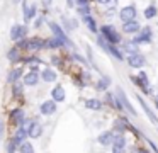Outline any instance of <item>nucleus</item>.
I'll use <instances>...</instances> for the list:
<instances>
[{
  "mask_svg": "<svg viewBox=\"0 0 158 153\" xmlns=\"http://www.w3.org/2000/svg\"><path fill=\"white\" fill-rule=\"evenodd\" d=\"M73 3H75V0H66V5L68 7H73Z\"/></svg>",
  "mask_w": 158,
  "mask_h": 153,
  "instance_id": "4c0bfd02",
  "label": "nucleus"
},
{
  "mask_svg": "<svg viewBox=\"0 0 158 153\" xmlns=\"http://www.w3.org/2000/svg\"><path fill=\"white\" fill-rule=\"evenodd\" d=\"M77 12H78L82 17H85V15H90V7H89V5L78 7V9H77Z\"/></svg>",
  "mask_w": 158,
  "mask_h": 153,
  "instance_id": "7c9ffc66",
  "label": "nucleus"
},
{
  "mask_svg": "<svg viewBox=\"0 0 158 153\" xmlns=\"http://www.w3.org/2000/svg\"><path fill=\"white\" fill-rule=\"evenodd\" d=\"M77 5L83 7V5H89V0H77Z\"/></svg>",
  "mask_w": 158,
  "mask_h": 153,
  "instance_id": "f704fd0d",
  "label": "nucleus"
},
{
  "mask_svg": "<svg viewBox=\"0 0 158 153\" xmlns=\"http://www.w3.org/2000/svg\"><path fill=\"white\" fill-rule=\"evenodd\" d=\"M156 14H158V10H156V7H155V5H150V7L144 9V17H146V19H153Z\"/></svg>",
  "mask_w": 158,
  "mask_h": 153,
  "instance_id": "393cba45",
  "label": "nucleus"
},
{
  "mask_svg": "<svg viewBox=\"0 0 158 153\" xmlns=\"http://www.w3.org/2000/svg\"><path fill=\"white\" fill-rule=\"evenodd\" d=\"M44 46L46 48H53V49H55V48H61L63 43L58 39V37H49V39L44 41Z\"/></svg>",
  "mask_w": 158,
  "mask_h": 153,
  "instance_id": "412c9836",
  "label": "nucleus"
},
{
  "mask_svg": "<svg viewBox=\"0 0 158 153\" xmlns=\"http://www.w3.org/2000/svg\"><path fill=\"white\" fill-rule=\"evenodd\" d=\"M44 2H46V3H51V0H44Z\"/></svg>",
  "mask_w": 158,
  "mask_h": 153,
  "instance_id": "a19ab883",
  "label": "nucleus"
},
{
  "mask_svg": "<svg viewBox=\"0 0 158 153\" xmlns=\"http://www.w3.org/2000/svg\"><path fill=\"white\" fill-rule=\"evenodd\" d=\"M41 77H43V82H55L56 80V71L46 68V70H43Z\"/></svg>",
  "mask_w": 158,
  "mask_h": 153,
  "instance_id": "a211bd4d",
  "label": "nucleus"
},
{
  "mask_svg": "<svg viewBox=\"0 0 158 153\" xmlns=\"http://www.w3.org/2000/svg\"><path fill=\"white\" fill-rule=\"evenodd\" d=\"M85 107L92 109V111H100V109H102V102H100L99 99H89V100L85 102Z\"/></svg>",
  "mask_w": 158,
  "mask_h": 153,
  "instance_id": "f3484780",
  "label": "nucleus"
},
{
  "mask_svg": "<svg viewBox=\"0 0 158 153\" xmlns=\"http://www.w3.org/2000/svg\"><path fill=\"white\" fill-rule=\"evenodd\" d=\"M51 97H53V100H55V102H63V100H65V90H63L61 85H56V87L53 88Z\"/></svg>",
  "mask_w": 158,
  "mask_h": 153,
  "instance_id": "9b49d317",
  "label": "nucleus"
},
{
  "mask_svg": "<svg viewBox=\"0 0 158 153\" xmlns=\"http://www.w3.org/2000/svg\"><path fill=\"white\" fill-rule=\"evenodd\" d=\"M112 153H124V148H123V146H114Z\"/></svg>",
  "mask_w": 158,
  "mask_h": 153,
  "instance_id": "72a5a7b5",
  "label": "nucleus"
},
{
  "mask_svg": "<svg viewBox=\"0 0 158 153\" xmlns=\"http://www.w3.org/2000/svg\"><path fill=\"white\" fill-rule=\"evenodd\" d=\"M138 100H139L141 107L144 109V112H146V114H148V117H150V121L153 122V124H158V119H156V116H155L153 112H151V109L148 107V104H146V102H144V100H143V99H141V97H138Z\"/></svg>",
  "mask_w": 158,
  "mask_h": 153,
  "instance_id": "ddd939ff",
  "label": "nucleus"
},
{
  "mask_svg": "<svg viewBox=\"0 0 158 153\" xmlns=\"http://www.w3.org/2000/svg\"><path fill=\"white\" fill-rule=\"evenodd\" d=\"M19 151H21V153H34V148H32L31 143H22Z\"/></svg>",
  "mask_w": 158,
  "mask_h": 153,
  "instance_id": "cd10ccee",
  "label": "nucleus"
},
{
  "mask_svg": "<svg viewBox=\"0 0 158 153\" xmlns=\"http://www.w3.org/2000/svg\"><path fill=\"white\" fill-rule=\"evenodd\" d=\"M32 124H34V121H27V119H24V121L21 122V129H24V131L29 134V129L32 128Z\"/></svg>",
  "mask_w": 158,
  "mask_h": 153,
  "instance_id": "c85d7f7f",
  "label": "nucleus"
},
{
  "mask_svg": "<svg viewBox=\"0 0 158 153\" xmlns=\"http://www.w3.org/2000/svg\"><path fill=\"white\" fill-rule=\"evenodd\" d=\"M41 131H43L41 124H38V122L34 121V124H32V128L29 129V136H31V138H39V134H41Z\"/></svg>",
  "mask_w": 158,
  "mask_h": 153,
  "instance_id": "5701e85b",
  "label": "nucleus"
},
{
  "mask_svg": "<svg viewBox=\"0 0 158 153\" xmlns=\"http://www.w3.org/2000/svg\"><path fill=\"white\" fill-rule=\"evenodd\" d=\"M112 143H114V146H123V148H124V145H126V139H124L123 133H119V134L114 136V138H112Z\"/></svg>",
  "mask_w": 158,
  "mask_h": 153,
  "instance_id": "a878e982",
  "label": "nucleus"
},
{
  "mask_svg": "<svg viewBox=\"0 0 158 153\" xmlns=\"http://www.w3.org/2000/svg\"><path fill=\"white\" fill-rule=\"evenodd\" d=\"M39 111H41V114L44 116H51L56 112V102L55 100H46L41 104V107H39Z\"/></svg>",
  "mask_w": 158,
  "mask_h": 153,
  "instance_id": "6e6552de",
  "label": "nucleus"
},
{
  "mask_svg": "<svg viewBox=\"0 0 158 153\" xmlns=\"http://www.w3.org/2000/svg\"><path fill=\"white\" fill-rule=\"evenodd\" d=\"M119 17L123 22H129V20H134V17H136V9H134V5H127V7H123L119 12Z\"/></svg>",
  "mask_w": 158,
  "mask_h": 153,
  "instance_id": "39448f33",
  "label": "nucleus"
},
{
  "mask_svg": "<svg viewBox=\"0 0 158 153\" xmlns=\"http://www.w3.org/2000/svg\"><path fill=\"white\" fill-rule=\"evenodd\" d=\"M22 75V70L21 68H14V70L10 71V73L7 75V82L9 83H14V82H17L19 80V77Z\"/></svg>",
  "mask_w": 158,
  "mask_h": 153,
  "instance_id": "aec40b11",
  "label": "nucleus"
},
{
  "mask_svg": "<svg viewBox=\"0 0 158 153\" xmlns=\"http://www.w3.org/2000/svg\"><path fill=\"white\" fill-rule=\"evenodd\" d=\"M34 15H36V5L27 7L24 3V20H26V22H29L31 19H34Z\"/></svg>",
  "mask_w": 158,
  "mask_h": 153,
  "instance_id": "dca6fc26",
  "label": "nucleus"
},
{
  "mask_svg": "<svg viewBox=\"0 0 158 153\" xmlns=\"http://www.w3.org/2000/svg\"><path fill=\"white\" fill-rule=\"evenodd\" d=\"M97 2H99V3H104V5H107V3L110 2V0H97Z\"/></svg>",
  "mask_w": 158,
  "mask_h": 153,
  "instance_id": "58836bf2",
  "label": "nucleus"
},
{
  "mask_svg": "<svg viewBox=\"0 0 158 153\" xmlns=\"http://www.w3.org/2000/svg\"><path fill=\"white\" fill-rule=\"evenodd\" d=\"M43 22H44V17H38V20H36V24H34V26H36V27H39Z\"/></svg>",
  "mask_w": 158,
  "mask_h": 153,
  "instance_id": "c9c22d12",
  "label": "nucleus"
},
{
  "mask_svg": "<svg viewBox=\"0 0 158 153\" xmlns=\"http://www.w3.org/2000/svg\"><path fill=\"white\" fill-rule=\"evenodd\" d=\"M10 117H12V122H14V124L21 126V122L24 121V112H22L21 109H15V111L10 114Z\"/></svg>",
  "mask_w": 158,
  "mask_h": 153,
  "instance_id": "6ab92c4d",
  "label": "nucleus"
},
{
  "mask_svg": "<svg viewBox=\"0 0 158 153\" xmlns=\"http://www.w3.org/2000/svg\"><path fill=\"white\" fill-rule=\"evenodd\" d=\"M27 136H29V134L24 131V129H21V128H19V129H17V133H15V136H14V141L19 145V143H22L26 138H27Z\"/></svg>",
  "mask_w": 158,
  "mask_h": 153,
  "instance_id": "b1692460",
  "label": "nucleus"
},
{
  "mask_svg": "<svg viewBox=\"0 0 158 153\" xmlns=\"http://www.w3.org/2000/svg\"><path fill=\"white\" fill-rule=\"evenodd\" d=\"M134 80H136L138 85H141V87L146 88V90L150 88V82H148V77H146V73H144V71H139V75H138Z\"/></svg>",
  "mask_w": 158,
  "mask_h": 153,
  "instance_id": "4468645a",
  "label": "nucleus"
},
{
  "mask_svg": "<svg viewBox=\"0 0 158 153\" xmlns=\"http://www.w3.org/2000/svg\"><path fill=\"white\" fill-rule=\"evenodd\" d=\"M17 2H21V0H14V3H17Z\"/></svg>",
  "mask_w": 158,
  "mask_h": 153,
  "instance_id": "79ce46f5",
  "label": "nucleus"
},
{
  "mask_svg": "<svg viewBox=\"0 0 158 153\" xmlns=\"http://www.w3.org/2000/svg\"><path fill=\"white\" fill-rule=\"evenodd\" d=\"M82 19H83V22H85V26L89 27L92 32H97V26H95V20H94L92 15H85V17H82Z\"/></svg>",
  "mask_w": 158,
  "mask_h": 153,
  "instance_id": "4be33fe9",
  "label": "nucleus"
},
{
  "mask_svg": "<svg viewBox=\"0 0 158 153\" xmlns=\"http://www.w3.org/2000/svg\"><path fill=\"white\" fill-rule=\"evenodd\" d=\"M112 138H114V134L110 131H104L102 134L99 136V143H100V145H104V146H107V145L112 143Z\"/></svg>",
  "mask_w": 158,
  "mask_h": 153,
  "instance_id": "2eb2a0df",
  "label": "nucleus"
},
{
  "mask_svg": "<svg viewBox=\"0 0 158 153\" xmlns=\"http://www.w3.org/2000/svg\"><path fill=\"white\" fill-rule=\"evenodd\" d=\"M38 82H39V73H38V71H32V70H31V71H29V73L24 77V83L29 85V87H34Z\"/></svg>",
  "mask_w": 158,
  "mask_h": 153,
  "instance_id": "9d476101",
  "label": "nucleus"
},
{
  "mask_svg": "<svg viewBox=\"0 0 158 153\" xmlns=\"http://www.w3.org/2000/svg\"><path fill=\"white\" fill-rule=\"evenodd\" d=\"M139 44H136L134 41H126V43L123 44V49L126 51L127 54H134V53H139Z\"/></svg>",
  "mask_w": 158,
  "mask_h": 153,
  "instance_id": "f8f14e48",
  "label": "nucleus"
},
{
  "mask_svg": "<svg viewBox=\"0 0 158 153\" xmlns=\"http://www.w3.org/2000/svg\"><path fill=\"white\" fill-rule=\"evenodd\" d=\"M138 153H148L146 150H138Z\"/></svg>",
  "mask_w": 158,
  "mask_h": 153,
  "instance_id": "ea45409f",
  "label": "nucleus"
},
{
  "mask_svg": "<svg viewBox=\"0 0 158 153\" xmlns=\"http://www.w3.org/2000/svg\"><path fill=\"white\" fill-rule=\"evenodd\" d=\"M2 134H4V122L0 119V139H2Z\"/></svg>",
  "mask_w": 158,
  "mask_h": 153,
  "instance_id": "e433bc0d",
  "label": "nucleus"
},
{
  "mask_svg": "<svg viewBox=\"0 0 158 153\" xmlns=\"http://www.w3.org/2000/svg\"><path fill=\"white\" fill-rule=\"evenodd\" d=\"M15 148H17V143L12 139V141H9L7 145V153H15Z\"/></svg>",
  "mask_w": 158,
  "mask_h": 153,
  "instance_id": "473e14b6",
  "label": "nucleus"
},
{
  "mask_svg": "<svg viewBox=\"0 0 158 153\" xmlns=\"http://www.w3.org/2000/svg\"><path fill=\"white\" fill-rule=\"evenodd\" d=\"M156 104H158V99H156Z\"/></svg>",
  "mask_w": 158,
  "mask_h": 153,
  "instance_id": "37998d69",
  "label": "nucleus"
},
{
  "mask_svg": "<svg viewBox=\"0 0 158 153\" xmlns=\"http://www.w3.org/2000/svg\"><path fill=\"white\" fill-rule=\"evenodd\" d=\"M49 29L53 31V34H55V37H58V39L61 41L63 44H66V46L73 48V43L68 39V37H66V34L63 32V29H61V27H60L56 22H49Z\"/></svg>",
  "mask_w": 158,
  "mask_h": 153,
  "instance_id": "f03ea898",
  "label": "nucleus"
},
{
  "mask_svg": "<svg viewBox=\"0 0 158 153\" xmlns=\"http://www.w3.org/2000/svg\"><path fill=\"white\" fill-rule=\"evenodd\" d=\"M117 99L121 100V104H123V107H126V111H129L133 116H136V111L133 109V105L129 104V100H127L126 94H124V90L121 87H117Z\"/></svg>",
  "mask_w": 158,
  "mask_h": 153,
  "instance_id": "0eeeda50",
  "label": "nucleus"
},
{
  "mask_svg": "<svg viewBox=\"0 0 158 153\" xmlns=\"http://www.w3.org/2000/svg\"><path fill=\"white\" fill-rule=\"evenodd\" d=\"M139 24L136 22V20H129V22H124V26H123V31L124 32H127V34H134V32H139Z\"/></svg>",
  "mask_w": 158,
  "mask_h": 153,
  "instance_id": "1a4fd4ad",
  "label": "nucleus"
},
{
  "mask_svg": "<svg viewBox=\"0 0 158 153\" xmlns=\"http://www.w3.org/2000/svg\"><path fill=\"white\" fill-rule=\"evenodd\" d=\"M9 60H10V61L19 60V49H17V48H14V49L9 51Z\"/></svg>",
  "mask_w": 158,
  "mask_h": 153,
  "instance_id": "2f4dec72",
  "label": "nucleus"
},
{
  "mask_svg": "<svg viewBox=\"0 0 158 153\" xmlns=\"http://www.w3.org/2000/svg\"><path fill=\"white\" fill-rule=\"evenodd\" d=\"M127 63H129L131 68H141L144 66V56L141 53H134V54H129V58H127Z\"/></svg>",
  "mask_w": 158,
  "mask_h": 153,
  "instance_id": "423d86ee",
  "label": "nucleus"
},
{
  "mask_svg": "<svg viewBox=\"0 0 158 153\" xmlns=\"http://www.w3.org/2000/svg\"><path fill=\"white\" fill-rule=\"evenodd\" d=\"M12 85H14V87H12V92H14V95H17V97H19V95H22V85L19 83V80L14 82Z\"/></svg>",
  "mask_w": 158,
  "mask_h": 153,
  "instance_id": "c756f323",
  "label": "nucleus"
},
{
  "mask_svg": "<svg viewBox=\"0 0 158 153\" xmlns=\"http://www.w3.org/2000/svg\"><path fill=\"white\" fill-rule=\"evenodd\" d=\"M26 34H27V27L15 24V26H12V29H10V39L12 41H21V39L26 37Z\"/></svg>",
  "mask_w": 158,
  "mask_h": 153,
  "instance_id": "20e7f679",
  "label": "nucleus"
},
{
  "mask_svg": "<svg viewBox=\"0 0 158 153\" xmlns=\"http://www.w3.org/2000/svg\"><path fill=\"white\" fill-rule=\"evenodd\" d=\"M109 83H110V78L109 77H104V78H100V80H99L97 88H99V90H106V88L109 87Z\"/></svg>",
  "mask_w": 158,
  "mask_h": 153,
  "instance_id": "bb28decb",
  "label": "nucleus"
},
{
  "mask_svg": "<svg viewBox=\"0 0 158 153\" xmlns=\"http://www.w3.org/2000/svg\"><path fill=\"white\" fill-rule=\"evenodd\" d=\"M151 37H153V32H151V29H150V27H144V29H141L139 31V34H138V36L136 37H134V43H136V44H148V43H151Z\"/></svg>",
  "mask_w": 158,
  "mask_h": 153,
  "instance_id": "7ed1b4c3",
  "label": "nucleus"
},
{
  "mask_svg": "<svg viewBox=\"0 0 158 153\" xmlns=\"http://www.w3.org/2000/svg\"><path fill=\"white\" fill-rule=\"evenodd\" d=\"M102 37L107 41L109 44H119L121 43V36L112 26H102Z\"/></svg>",
  "mask_w": 158,
  "mask_h": 153,
  "instance_id": "f257e3e1",
  "label": "nucleus"
}]
</instances>
